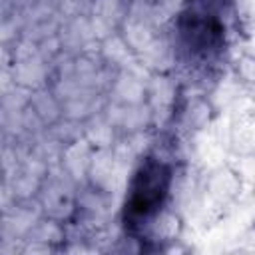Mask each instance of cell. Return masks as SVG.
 <instances>
[{"instance_id":"obj_1","label":"cell","mask_w":255,"mask_h":255,"mask_svg":"<svg viewBox=\"0 0 255 255\" xmlns=\"http://www.w3.org/2000/svg\"><path fill=\"white\" fill-rule=\"evenodd\" d=\"M167 189V169L161 163H147L133 181L129 209L137 215L149 213Z\"/></svg>"}]
</instances>
